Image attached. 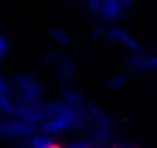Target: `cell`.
Masks as SVG:
<instances>
[{"instance_id":"6da1fadb","label":"cell","mask_w":157,"mask_h":148,"mask_svg":"<svg viewBox=\"0 0 157 148\" xmlns=\"http://www.w3.org/2000/svg\"><path fill=\"white\" fill-rule=\"evenodd\" d=\"M0 43H2V53H6V40H5V37L0 39Z\"/></svg>"}]
</instances>
